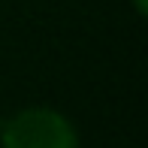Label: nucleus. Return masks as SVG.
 <instances>
[{"instance_id":"nucleus-1","label":"nucleus","mask_w":148,"mask_h":148,"mask_svg":"<svg viewBox=\"0 0 148 148\" xmlns=\"http://www.w3.org/2000/svg\"><path fill=\"white\" fill-rule=\"evenodd\" d=\"M3 145L6 148H76V136L60 115L33 109L6 124Z\"/></svg>"}]
</instances>
